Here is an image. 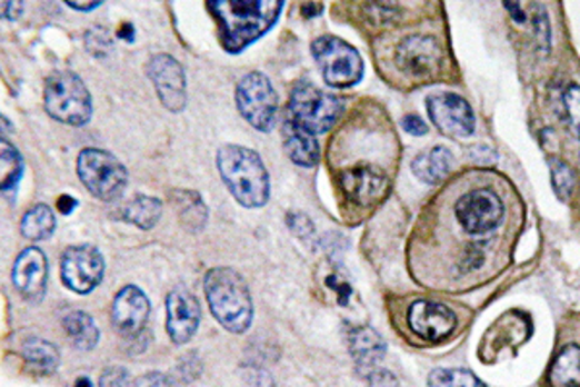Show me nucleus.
<instances>
[{
    "label": "nucleus",
    "mask_w": 580,
    "mask_h": 387,
    "mask_svg": "<svg viewBox=\"0 0 580 387\" xmlns=\"http://www.w3.org/2000/svg\"><path fill=\"white\" fill-rule=\"evenodd\" d=\"M284 0H209L221 41L229 52L244 51L266 36L283 10Z\"/></svg>",
    "instance_id": "obj_1"
},
{
    "label": "nucleus",
    "mask_w": 580,
    "mask_h": 387,
    "mask_svg": "<svg viewBox=\"0 0 580 387\" xmlns=\"http://www.w3.org/2000/svg\"><path fill=\"white\" fill-rule=\"evenodd\" d=\"M217 167L224 187L244 208H261L269 200V177L261 157L242 146H223L217 153Z\"/></svg>",
    "instance_id": "obj_2"
},
{
    "label": "nucleus",
    "mask_w": 580,
    "mask_h": 387,
    "mask_svg": "<svg viewBox=\"0 0 580 387\" xmlns=\"http://www.w3.org/2000/svg\"><path fill=\"white\" fill-rule=\"evenodd\" d=\"M206 297L217 321L232 334H244L252 324L253 306L244 279L231 268H216L206 276Z\"/></svg>",
    "instance_id": "obj_3"
},
{
    "label": "nucleus",
    "mask_w": 580,
    "mask_h": 387,
    "mask_svg": "<svg viewBox=\"0 0 580 387\" xmlns=\"http://www.w3.org/2000/svg\"><path fill=\"white\" fill-rule=\"evenodd\" d=\"M46 109L62 125L83 127L91 119L90 91L74 72H57L47 80Z\"/></svg>",
    "instance_id": "obj_4"
},
{
    "label": "nucleus",
    "mask_w": 580,
    "mask_h": 387,
    "mask_svg": "<svg viewBox=\"0 0 580 387\" xmlns=\"http://www.w3.org/2000/svg\"><path fill=\"white\" fill-rule=\"evenodd\" d=\"M342 103L310 82H298L290 93L287 119L312 135H323L341 117Z\"/></svg>",
    "instance_id": "obj_5"
},
{
    "label": "nucleus",
    "mask_w": 580,
    "mask_h": 387,
    "mask_svg": "<svg viewBox=\"0 0 580 387\" xmlns=\"http://www.w3.org/2000/svg\"><path fill=\"white\" fill-rule=\"evenodd\" d=\"M78 175L99 200H119L127 188L128 172L124 165L103 149H83L78 157Z\"/></svg>",
    "instance_id": "obj_6"
},
{
    "label": "nucleus",
    "mask_w": 580,
    "mask_h": 387,
    "mask_svg": "<svg viewBox=\"0 0 580 387\" xmlns=\"http://www.w3.org/2000/svg\"><path fill=\"white\" fill-rule=\"evenodd\" d=\"M313 59L318 60L323 80L333 88H350L364 75V62L357 49L333 36L313 41Z\"/></svg>",
    "instance_id": "obj_7"
},
{
    "label": "nucleus",
    "mask_w": 580,
    "mask_h": 387,
    "mask_svg": "<svg viewBox=\"0 0 580 387\" xmlns=\"http://www.w3.org/2000/svg\"><path fill=\"white\" fill-rule=\"evenodd\" d=\"M503 204L490 188H477L464 194L454 206V217L470 237H486L503 224Z\"/></svg>",
    "instance_id": "obj_8"
},
{
    "label": "nucleus",
    "mask_w": 580,
    "mask_h": 387,
    "mask_svg": "<svg viewBox=\"0 0 580 387\" xmlns=\"http://www.w3.org/2000/svg\"><path fill=\"white\" fill-rule=\"evenodd\" d=\"M237 107L250 127L269 132L277 119V96L269 78L261 72H250L237 88Z\"/></svg>",
    "instance_id": "obj_9"
},
{
    "label": "nucleus",
    "mask_w": 580,
    "mask_h": 387,
    "mask_svg": "<svg viewBox=\"0 0 580 387\" xmlns=\"http://www.w3.org/2000/svg\"><path fill=\"white\" fill-rule=\"evenodd\" d=\"M394 62L414 80H432L443 67V46L432 33H412L394 49Z\"/></svg>",
    "instance_id": "obj_10"
},
{
    "label": "nucleus",
    "mask_w": 580,
    "mask_h": 387,
    "mask_svg": "<svg viewBox=\"0 0 580 387\" xmlns=\"http://www.w3.org/2000/svg\"><path fill=\"white\" fill-rule=\"evenodd\" d=\"M103 256L96 246H70L60 260V277L68 289L88 295L103 279Z\"/></svg>",
    "instance_id": "obj_11"
},
{
    "label": "nucleus",
    "mask_w": 580,
    "mask_h": 387,
    "mask_svg": "<svg viewBox=\"0 0 580 387\" xmlns=\"http://www.w3.org/2000/svg\"><path fill=\"white\" fill-rule=\"evenodd\" d=\"M426 109L430 120L451 138H467L474 132V112L467 99L457 93H436L426 99Z\"/></svg>",
    "instance_id": "obj_12"
},
{
    "label": "nucleus",
    "mask_w": 580,
    "mask_h": 387,
    "mask_svg": "<svg viewBox=\"0 0 580 387\" xmlns=\"http://www.w3.org/2000/svg\"><path fill=\"white\" fill-rule=\"evenodd\" d=\"M148 76L156 86L159 101L172 112H179L187 107V76L179 60L171 54H156L149 60Z\"/></svg>",
    "instance_id": "obj_13"
},
{
    "label": "nucleus",
    "mask_w": 580,
    "mask_h": 387,
    "mask_svg": "<svg viewBox=\"0 0 580 387\" xmlns=\"http://www.w3.org/2000/svg\"><path fill=\"white\" fill-rule=\"evenodd\" d=\"M409 326L420 339L443 341L457 328V318L447 306L433 300H417L410 306Z\"/></svg>",
    "instance_id": "obj_14"
},
{
    "label": "nucleus",
    "mask_w": 580,
    "mask_h": 387,
    "mask_svg": "<svg viewBox=\"0 0 580 387\" xmlns=\"http://www.w3.org/2000/svg\"><path fill=\"white\" fill-rule=\"evenodd\" d=\"M200 305L190 290L177 287L167 297V331L172 341L188 343L200 326Z\"/></svg>",
    "instance_id": "obj_15"
},
{
    "label": "nucleus",
    "mask_w": 580,
    "mask_h": 387,
    "mask_svg": "<svg viewBox=\"0 0 580 387\" xmlns=\"http://www.w3.org/2000/svg\"><path fill=\"white\" fill-rule=\"evenodd\" d=\"M149 318V300L138 287L128 285L112 302V324L120 336L134 337L142 334Z\"/></svg>",
    "instance_id": "obj_16"
},
{
    "label": "nucleus",
    "mask_w": 580,
    "mask_h": 387,
    "mask_svg": "<svg viewBox=\"0 0 580 387\" xmlns=\"http://www.w3.org/2000/svg\"><path fill=\"white\" fill-rule=\"evenodd\" d=\"M12 279L18 290L22 292L28 300L38 302L46 297L47 289V258L46 254L39 248H26L18 258H16L14 271Z\"/></svg>",
    "instance_id": "obj_17"
},
{
    "label": "nucleus",
    "mask_w": 580,
    "mask_h": 387,
    "mask_svg": "<svg viewBox=\"0 0 580 387\" xmlns=\"http://www.w3.org/2000/svg\"><path fill=\"white\" fill-rule=\"evenodd\" d=\"M342 190L350 200L360 206H370L386 198L389 180L383 172L373 167H354L339 175Z\"/></svg>",
    "instance_id": "obj_18"
},
{
    "label": "nucleus",
    "mask_w": 580,
    "mask_h": 387,
    "mask_svg": "<svg viewBox=\"0 0 580 387\" xmlns=\"http://www.w3.org/2000/svg\"><path fill=\"white\" fill-rule=\"evenodd\" d=\"M313 136L290 119L284 122V149L300 167H313L320 161V143Z\"/></svg>",
    "instance_id": "obj_19"
},
{
    "label": "nucleus",
    "mask_w": 580,
    "mask_h": 387,
    "mask_svg": "<svg viewBox=\"0 0 580 387\" xmlns=\"http://www.w3.org/2000/svg\"><path fill=\"white\" fill-rule=\"evenodd\" d=\"M347 339L350 355L362 368H372L386 357V343L372 328H350Z\"/></svg>",
    "instance_id": "obj_20"
},
{
    "label": "nucleus",
    "mask_w": 580,
    "mask_h": 387,
    "mask_svg": "<svg viewBox=\"0 0 580 387\" xmlns=\"http://www.w3.org/2000/svg\"><path fill=\"white\" fill-rule=\"evenodd\" d=\"M451 165H453L451 151L438 146V148H433L432 151H428L424 156L417 157L414 163H412V171L422 182L438 185L451 172Z\"/></svg>",
    "instance_id": "obj_21"
},
{
    "label": "nucleus",
    "mask_w": 580,
    "mask_h": 387,
    "mask_svg": "<svg viewBox=\"0 0 580 387\" xmlns=\"http://www.w3.org/2000/svg\"><path fill=\"white\" fill-rule=\"evenodd\" d=\"M62 326L78 349H93L99 341V329H97L96 321L90 314L82 312V310L68 312L62 320Z\"/></svg>",
    "instance_id": "obj_22"
},
{
    "label": "nucleus",
    "mask_w": 580,
    "mask_h": 387,
    "mask_svg": "<svg viewBox=\"0 0 580 387\" xmlns=\"http://www.w3.org/2000/svg\"><path fill=\"white\" fill-rule=\"evenodd\" d=\"M57 227V219H54V211H52L46 204H39L23 216L22 232L26 239L30 240H47L51 239L52 232Z\"/></svg>",
    "instance_id": "obj_23"
},
{
    "label": "nucleus",
    "mask_w": 580,
    "mask_h": 387,
    "mask_svg": "<svg viewBox=\"0 0 580 387\" xmlns=\"http://www.w3.org/2000/svg\"><path fill=\"white\" fill-rule=\"evenodd\" d=\"M23 357L39 374H52L59 366V349L43 339H31L23 345Z\"/></svg>",
    "instance_id": "obj_24"
},
{
    "label": "nucleus",
    "mask_w": 580,
    "mask_h": 387,
    "mask_svg": "<svg viewBox=\"0 0 580 387\" xmlns=\"http://www.w3.org/2000/svg\"><path fill=\"white\" fill-rule=\"evenodd\" d=\"M161 211H163V206L157 198L136 196L134 200L124 208V217H127V221L138 225L140 229H151L159 221Z\"/></svg>",
    "instance_id": "obj_25"
},
{
    "label": "nucleus",
    "mask_w": 580,
    "mask_h": 387,
    "mask_svg": "<svg viewBox=\"0 0 580 387\" xmlns=\"http://www.w3.org/2000/svg\"><path fill=\"white\" fill-rule=\"evenodd\" d=\"M551 384L553 386H567V384H580V349L569 345L559 353L556 365L551 368Z\"/></svg>",
    "instance_id": "obj_26"
},
{
    "label": "nucleus",
    "mask_w": 580,
    "mask_h": 387,
    "mask_svg": "<svg viewBox=\"0 0 580 387\" xmlns=\"http://www.w3.org/2000/svg\"><path fill=\"white\" fill-rule=\"evenodd\" d=\"M179 200L174 201V206L182 216V221L192 231H200L201 227L206 225V217H208V209L203 206L200 196L196 192H177Z\"/></svg>",
    "instance_id": "obj_27"
},
{
    "label": "nucleus",
    "mask_w": 580,
    "mask_h": 387,
    "mask_svg": "<svg viewBox=\"0 0 580 387\" xmlns=\"http://www.w3.org/2000/svg\"><path fill=\"white\" fill-rule=\"evenodd\" d=\"M23 177V159L18 149L2 140V192L8 194L16 190L18 182Z\"/></svg>",
    "instance_id": "obj_28"
},
{
    "label": "nucleus",
    "mask_w": 580,
    "mask_h": 387,
    "mask_svg": "<svg viewBox=\"0 0 580 387\" xmlns=\"http://www.w3.org/2000/svg\"><path fill=\"white\" fill-rule=\"evenodd\" d=\"M428 384L438 387H483V381L467 370H436Z\"/></svg>",
    "instance_id": "obj_29"
},
{
    "label": "nucleus",
    "mask_w": 580,
    "mask_h": 387,
    "mask_svg": "<svg viewBox=\"0 0 580 387\" xmlns=\"http://www.w3.org/2000/svg\"><path fill=\"white\" fill-rule=\"evenodd\" d=\"M563 117H566V125L573 136L580 140V86H569L563 91Z\"/></svg>",
    "instance_id": "obj_30"
},
{
    "label": "nucleus",
    "mask_w": 580,
    "mask_h": 387,
    "mask_svg": "<svg viewBox=\"0 0 580 387\" xmlns=\"http://www.w3.org/2000/svg\"><path fill=\"white\" fill-rule=\"evenodd\" d=\"M551 182L559 200L567 201L574 190V175L563 161H551Z\"/></svg>",
    "instance_id": "obj_31"
},
{
    "label": "nucleus",
    "mask_w": 580,
    "mask_h": 387,
    "mask_svg": "<svg viewBox=\"0 0 580 387\" xmlns=\"http://www.w3.org/2000/svg\"><path fill=\"white\" fill-rule=\"evenodd\" d=\"M532 10H534L532 23H534L536 46H538V51L542 52V54H548L551 49L550 18H548L546 8L540 7V4L532 7Z\"/></svg>",
    "instance_id": "obj_32"
},
{
    "label": "nucleus",
    "mask_w": 580,
    "mask_h": 387,
    "mask_svg": "<svg viewBox=\"0 0 580 387\" xmlns=\"http://www.w3.org/2000/svg\"><path fill=\"white\" fill-rule=\"evenodd\" d=\"M402 128L412 136H424L426 132H428L424 120L417 117V115L404 117V119H402Z\"/></svg>",
    "instance_id": "obj_33"
},
{
    "label": "nucleus",
    "mask_w": 580,
    "mask_h": 387,
    "mask_svg": "<svg viewBox=\"0 0 580 387\" xmlns=\"http://www.w3.org/2000/svg\"><path fill=\"white\" fill-rule=\"evenodd\" d=\"M23 14V0H2V18L18 20Z\"/></svg>",
    "instance_id": "obj_34"
},
{
    "label": "nucleus",
    "mask_w": 580,
    "mask_h": 387,
    "mask_svg": "<svg viewBox=\"0 0 580 387\" xmlns=\"http://www.w3.org/2000/svg\"><path fill=\"white\" fill-rule=\"evenodd\" d=\"M128 381V376L122 368H112V370H107L104 373L103 378H101V384L103 386H124Z\"/></svg>",
    "instance_id": "obj_35"
},
{
    "label": "nucleus",
    "mask_w": 580,
    "mask_h": 387,
    "mask_svg": "<svg viewBox=\"0 0 580 387\" xmlns=\"http://www.w3.org/2000/svg\"><path fill=\"white\" fill-rule=\"evenodd\" d=\"M372 376H368V381L372 384V386H394L397 384V378L391 376V374L387 373V370H372Z\"/></svg>",
    "instance_id": "obj_36"
},
{
    "label": "nucleus",
    "mask_w": 580,
    "mask_h": 387,
    "mask_svg": "<svg viewBox=\"0 0 580 387\" xmlns=\"http://www.w3.org/2000/svg\"><path fill=\"white\" fill-rule=\"evenodd\" d=\"M64 2H67L68 7L88 12V10H93V8L99 7L103 0H64Z\"/></svg>",
    "instance_id": "obj_37"
},
{
    "label": "nucleus",
    "mask_w": 580,
    "mask_h": 387,
    "mask_svg": "<svg viewBox=\"0 0 580 387\" xmlns=\"http://www.w3.org/2000/svg\"><path fill=\"white\" fill-rule=\"evenodd\" d=\"M57 208H59L60 214L68 216V214L74 211L76 200L70 198V196H60L59 201H57Z\"/></svg>",
    "instance_id": "obj_38"
},
{
    "label": "nucleus",
    "mask_w": 580,
    "mask_h": 387,
    "mask_svg": "<svg viewBox=\"0 0 580 387\" xmlns=\"http://www.w3.org/2000/svg\"><path fill=\"white\" fill-rule=\"evenodd\" d=\"M172 380L169 378H164V376H159V374H151V376H143L140 380L136 381L138 386H153V384H171Z\"/></svg>",
    "instance_id": "obj_39"
}]
</instances>
